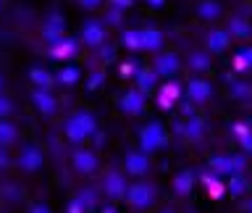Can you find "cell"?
Listing matches in <instances>:
<instances>
[{"mask_svg": "<svg viewBox=\"0 0 252 213\" xmlns=\"http://www.w3.org/2000/svg\"><path fill=\"white\" fill-rule=\"evenodd\" d=\"M126 203L131 205L134 211H145L155 203V187L153 184H145V181H137L126 189Z\"/></svg>", "mask_w": 252, "mask_h": 213, "instance_id": "cell-1", "label": "cell"}, {"mask_svg": "<svg viewBox=\"0 0 252 213\" xmlns=\"http://www.w3.org/2000/svg\"><path fill=\"white\" fill-rule=\"evenodd\" d=\"M92 129H94L92 116L79 113V116H74V118L68 121V126H66V134H68L71 140H84L87 134H92Z\"/></svg>", "mask_w": 252, "mask_h": 213, "instance_id": "cell-2", "label": "cell"}, {"mask_svg": "<svg viewBox=\"0 0 252 213\" xmlns=\"http://www.w3.org/2000/svg\"><path fill=\"white\" fill-rule=\"evenodd\" d=\"M105 195L110 200H118V197H126V181L121 174H110L105 179Z\"/></svg>", "mask_w": 252, "mask_h": 213, "instance_id": "cell-3", "label": "cell"}, {"mask_svg": "<svg viewBox=\"0 0 252 213\" xmlns=\"http://www.w3.org/2000/svg\"><path fill=\"white\" fill-rule=\"evenodd\" d=\"M210 84L208 82H200V79H194V82H189V98H192L194 103H205L210 98Z\"/></svg>", "mask_w": 252, "mask_h": 213, "instance_id": "cell-4", "label": "cell"}, {"mask_svg": "<svg viewBox=\"0 0 252 213\" xmlns=\"http://www.w3.org/2000/svg\"><path fill=\"white\" fill-rule=\"evenodd\" d=\"M147 169H150V161H147L145 155H137V153H134V155L126 158V171L134 174V177H142Z\"/></svg>", "mask_w": 252, "mask_h": 213, "instance_id": "cell-5", "label": "cell"}, {"mask_svg": "<svg viewBox=\"0 0 252 213\" xmlns=\"http://www.w3.org/2000/svg\"><path fill=\"white\" fill-rule=\"evenodd\" d=\"M160 142H163V132H160V126H150V129L142 134V145H145V150H155V147H160Z\"/></svg>", "mask_w": 252, "mask_h": 213, "instance_id": "cell-6", "label": "cell"}, {"mask_svg": "<svg viewBox=\"0 0 252 213\" xmlns=\"http://www.w3.org/2000/svg\"><path fill=\"white\" fill-rule=\"evenodd\" d=\"M94 155L92 153H76L74 155V166H76V171L79 174H92L94 171Z\"/></svg>", "mask_w": 252, "mask_h": 213, "instance_id": "cell-7", "label": "cell"}, {"mask_svg": "<svg viewBox=\"0 0 252 213\" xmlns=\"http://www.w3.org/2000/svg\"><path fill=\"white\" fill-rule=\"evenodd\" d=\"M19 163H21V166H24V169H27V171H34L37 166L42 163V158H39V153H37L34 147H27V150H24V155L19 158Z\"/></svg>", "mask_w": 252, "mask_h": 213, "instance_id": "cell-8", "label": "cell"}, {"mask_svg": "<svg viewBox=\"0 0 252 213\" xmlns=\"http://www.w3.org/2000/svg\"><path fill=\"white\" fill-rule=\"evenodd\" d=\"M173 189H176V195H189V189H192V174L181 171L176 181H173Z\"/></svg>", "mask_w": 252, "mask_h": 213, "instance_id": "cell-9", "label": "cell"}, {"mask_svg": "<svg viewBox=\"0 0 252 213\" xmlns=\"http://www.w3.org/2000/svg\"><path fill=\"white\" fill-rule=\"evenodd\" d=\"M84 39L90 45H97L100 39H102V27L100 24H87V29H84Z\"/></svg>", "mask_w": 252, "mask_h": 213, "instance_id": "cell-10", "label": "cell"}, {"mask_svg": "<svg viewBox=\"0 0 252 213\" xmlns=\"http://www.w3.org/2000/svg\"><path fill=\"white\" fill-rule=\"evenodd\" d=\"M160 35L158 32H142V47H150V50H155V47H160Z\"/></svg>", "mask_w": 252, "mask_h": 213, "instance_id": "cell-11", "label": "cell"}, {"mask_svg": "<svg viewBox=\"0 0 252 213\" xmlns=\"http://www.w3.org/2000/svg\"><path fill=\"white\" fill-rule=\"evenodd\" d=\"M158 69H160V74H173V71L179 69V63H176V58H173V55H168V58H160Z\"/></svg>", "mask_w": 252, "mask_h": 213, "instance_id": "cell-12", "label": "cell"}, {"mask_svg": "<svg viewBox=\"0 0 252 213\" xmlns=\"http://www.w3.org/2000/svg\"><path fill=\"white\" fill-rule=\"evenodd\" d=\"M139 108H142V103H139V95H137V92L129 95V98L124 100V110H129V113H137Z\"/></svg>", "mask_w": 252, "mask_h": 213, "instance_id": "cell-13", "label": "cell"}, {"mask_svg": "<svg viewBox=\"0 0 252 213\" xmlns=\"http://www.w3.org/2000/svg\"><path fill=\"white\" fill-rule=\"evenodd\" d=\"M210 47H213V50H223V47H226V35H220V32L210 35Z\"/></svg>", "mask_w": 252, "mask_h": 213, "instance_id": "cell-14", "label": "cell"}, {"mask_svg": "<svg viewBox=\"0 0 252 213\" xmlns=\"http://www.w3.org/2000/svg\"><path fill=\"white\" fill-rule=\"evenodd\" d=\"M37 106L42 108L45 113H50V110H53V100L47 98V95H37Z\"/></svg>", "mask_w": 252, "mask_h": 213, "instance_id": "cell-15", "label": "cell"}, {"mask_svg": "<svg viewBox=\"0 0 252 213\" xmlns=\"http://www.w3.org/2000/svg\"><path fill=\"white\" fill-rule=\"evenodd\" d=\"M228 189H231L234 195H242L244 189H247V181H244V179H231V187H228Z\"/></svg>", "mask_w": 252, "mask_h": 213, "instance_id": "cell-16", "label": "cell"}, {"mask_svg": "<svg viewBox=\"0 0 252 213\" xmlns=\"http://www.w3.org/2000/svg\"><path fill=\"white\" fill-rule=\"evenodd\" d=\"M13 137V129L11 126H5V124H0V142H8Z\"/></svg>", "mask_w": 252, "mask_h": 213, "instance_id": "cell-17", "label": "cell"}, {"mask_svg": "<svg viewBox=\"0 0 252 213\" xmlns=\"http://www.w3.org/2000/svg\"><path fill=\"white\" fill-rule=\"evenodd\" d=\"M192 66H194V69H205L208 63H205V58H202V55H194V58H192Z\"/></svg>", "mask_w": 252, "mask_h": 213, "instance_id": "cell-18", "label": "cell"}, {"mask_svg": "<svg viewBox=\"0 0 252 213\" xmlns=\"http://www.w3.org/2000/svg\"><path fill=\"white\" fill-rule=\"evenodd\" d=\"M32 213H50V208H47V205H34Z\"/></svg>", "mask_w": 252, "mask_h": 213, "instance_id": "cell-19", "label": "cell"}, {"mask_svg": "<svg viewBox=\"0 0 252 213\" xmlns=\"http://www.w3.org/2000/svg\"><path fill=\"white\" fill-rule=\"evenodd\" d=\"M97 3H100V0H82V5H87V8H94Z\"/></svg>", "mask_w": 252, "mask_h": 213, "instance_id": "cell-20", "label": "cell"}, {"mask_svg": "<svg viewBox=\"0 0 252 213\" xmlns=\"http://www.w3.org/2000/svg\"><path fill=\"white\" fill-rule=\"evenodd\" d=\"M5 110H8V103H5V100H0V113H5Z\"/></svg>", "mask_w": 252, "mask_h": 213, "instance_id": "cell-21", "label": "cell"}, {"mask_svg": "<svg viewBox=\"0 0 252 213\" xmlns=\"http://www.w3.org/2000/svg\"><path fill=\"white\" fill-rule=\"evenodd\" d=\"M247 211H250V213H252V200H250V205H247Z\"/></svg>", "mask_w": 252, "mask_h": 213, "instance_id": "cell-22", "label": "cell"}, {"mask_svg": "<svg viewBox=\"0 0 252 213\" xmlns=\"http://www.w3.org/2000/svg\"><path fill=\"white\" fill-rule=\"evenodd\" d=\"M163 213H173V211H163Z\"/></svg>", "mask_w": 252, "mask_h": 213, "instance_id": "cell-23", "label": "cell"}]
</instances>
